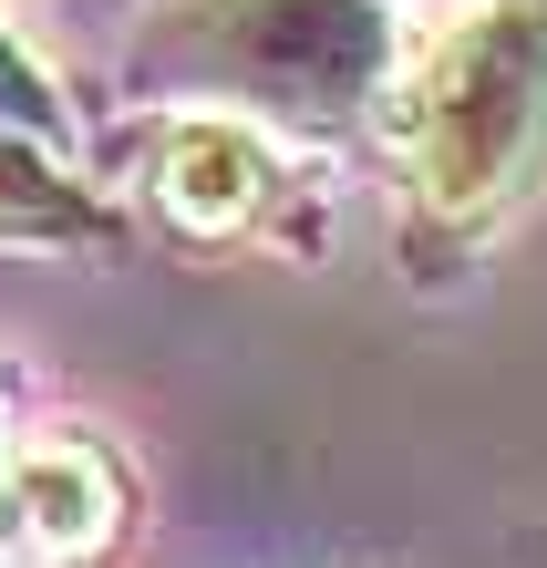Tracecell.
<instances>
[{
    "label": "cell",
    "mask_w": 547,
    "mask_h": 568,
    "mask_svg": "<svg viewBox=\"0 0 547 568\" xmlns=\"http://www.w3.org/2000/svg\"><path fill=\"white\" fill-rule=\"evenodd\" d=\"M403 155L434 217H486L547 165V11L475 0L403 52Z\"/></svg>",
    "instance_id": "6da1fadb"
},
{
    "label": "cell",
    "mask_w": 547,
    "mask_h": 568,
    "mask_svg": "<svg viewBox=\"0 0 547 568\" xmlns=\"http://www.w3.org/2000/svg\"><path fill=\"white\" fill-rule=\"evenodd\" d=\"M217 52L249 62L259 93L341 104L383 62V21H372V0H217Z\"/></svg>",
    "instance_id": "7a4b0ae2"
},
{
    "label": "cell",
    "mask_w": 547,
    "mask_h": 568,
    "mask_svg": "<svg viewBox=\"0 0 547 568\" xmlns=\"http://www.w3.org/2000/svg\"><path fill=\"white\" fill-rule=\"evenodd\" d=\"M269 176H280V165H269V145H259L237 114H196V124H176V135H165V155H155L165 217H186L196 239H217V227L259 217Z\"/></svg>",
    "instance_id": "3957f363"
},
{
    "label": "cell",
    "mask_w": 547,
    "mask_h": 568,
    "mask_svg": "<svg viewBox=\"0 0 547 568\" xmlns=\"http://www.w3.org/2000/svg\"><path fill=\"white\" fill-rule=\"evenodd\" d=\"M114 538V476H104V455H83V445H31L21 455V558H93Z\"/></svg>",
    "instance_id": "277c9868"
},
{
    "label": "cell",
    "mask_w": 547,
    "mask_h": 568,
    "mask_svg": "<svg viewBox=\"0 0 547 568\" xmlns=\"http://www.w3.org/2000/svg\"><path fill=\"white\" fill-rule=\"evenodd\" d=\"M83 217V186L62 176L52 155H31L0 135V227H31V239H52V227H73Z\"/></svg>",
    "instance_id": "5b68a950"
},
{
    "label": "cell",
    "mask_w": 547,
    "mask_h": 568,
    "mask_svg": "<svg viewBox=\"0 0 547 568\" xmlns=\"http://www.w3.org/2000/svg\"><path fill=\"white\" fill-rule=\"evenodd\" d=\"M0 135H11V145H31V155H52V165H62V145H73V135H62L52 83H42V62H31L11 31H0Z\"/></svg>",
    "instance_id": "8992f818"
},
{
    "label": "cell",
    "mask_w": 547,
    "mask_h": 568,
    "mask_svg": "<svg viewBox=\"0 0 547 568\" xmlns=\"http://www.w3.org/2000/svg\"><path fill=\"white\" fill-rule=\"evenodd\" d=\"M21 558V455H11V434H0V568Z\"/></svg>",
    "instance_id": "52a82bcc"
}]
</instances>
